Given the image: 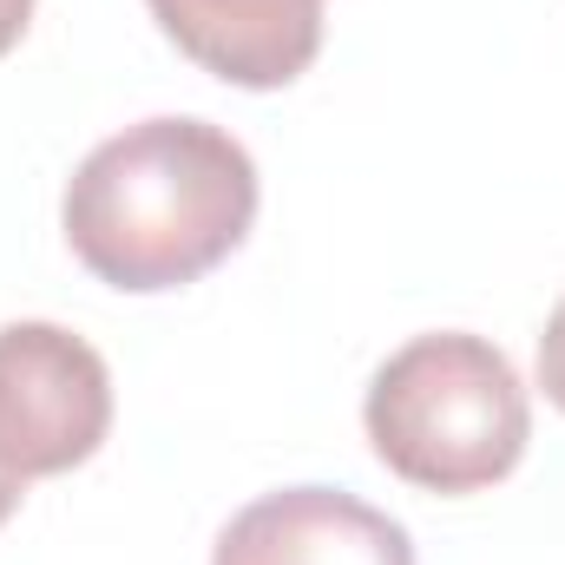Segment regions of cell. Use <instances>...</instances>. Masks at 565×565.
Returning <instances> with one entry per match:
<instances>
[{
  "mask_svg": "<svg viewBox=\"0 0 565 565\" xmlns=\"http://www.w3.org/2000/svg\"><path fill=\"white\" fill-rule=\"evenodd\" d=\"M73 257L113 289L158 296L217 270L257 224V164L211 119H139L66 184Z\"/></svg>",
  "mask_w": 565,
  "mask_h": 565,
  "instance_id": "cell-1",
  "label": "cell"
},
{
  "mask_svg": "<svg viewBox=\"0 0 565 565\" xmlns=\"http://www.w3.org/2000/svg\"><path fill=\"white\" fill-rule=\"evenodd\" d=\"M211 565H415V540L342 487H282L231 513Z\"/></svg>",
  "mask_w": 565,
  "mask_h": 565,
  "instance_id": "cell-4",
  "label": "cell"
},
{
  "mask_svg": "<svg viewBox=\"0 0 565 565\" xmlns=\"http://www.w3.org/2000/svg\"><path fill=\"white\" fill-rule=\"evenodd\" d=\"M113 434V375L99 349L60 322L0 329V467L53 480L99 454Z\"/></svg>",
  "mask_w": 565,
  "mask_h": 565,
  "instance_id": "cell-3",
  "label": "cell"
},
{
  "mask_svg": "<svg viewBox=\"0 0 565 565\" xmlns=\"http://www.w3.org/2000/svg\"><path fill=\"white\" fill-rule=\"evenodd\" d=\"M26 20H33V0H0V60H7L13 46H20Z\"/></svg>",
  "mask_w": 565,
  "mask_h": 565,
  "instance_id": "cell-7",
  "label": "cell"
},
{
  "mask_svg": "<svg viewBox=\"0 0 565 565\" xmlns=\"http://www.w3.org/2000/svg\"><path fill=\"white\" fill-rule=\"evenodd\" d=\"M362 427L395 480L422 493H480L520 467L533 408L507 349L467 329H434L375 369Z\"/></svg>",
  "mask_w": 565,
  "mask_h": 565,
  "instance_id": "cell-2",
  "label": "cell"
},
{
  "mask_svg": "<svg viewBox=\"0 0 565 565\" xmlns=\"http://www.w3.org/2000/svg\"><path fill=\"white\" fill-rule=\"evenodd\" d=\"M540 388L565 415V302L546 316V335H540Z\"/></svg>",
  "mask_w": 565,
  "mask_h": 565,
  "instance_id": "cell-6",
  "label": "cell"
},
{
  "mask_svg": "<svg viewBox=\"0 0 565 565\" xmlns=\"http://www.w3.org/2000/svg\"><path fill=\"white\" fill-rule=\"evenodd\" d=\"M164 40L244 93H277L322 53V0H145Z\"/></svg>",
  "mask_w": 565,
  "mask_h": 565,
  "instance_id": "cell-5",
  "label": "cell"
},
{
  "mask_svg": "<svg viewBox=\"0 0 565 565\" xmlns=\"http://www.w3.org/2000/svg\"><path fill=\"white\" fill-rule=\"evenodd\" d=\"M20 493H26V480H13V473L0 467V526L13 520V507H20Z\"/></svg>",
  "mask_w": 565,
  "mask_h": 565,
  "instance_id": "cell-8",
  "label": "cell"
}]
</instances>
